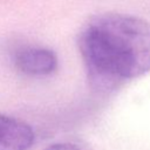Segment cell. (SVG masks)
I'll return each instance as SVG.
<instances>
[{
    "label": "cell",
    "mask_w": 150,
    "mask_h": 150,
    "mask_svg": "<svg viewBox=\"0 0 150 150\" xmlns=\"http://www.w3.org/2000/svg\"><path fill=\"white\" fill-rule=\"evenodd\" d=\"M33 143L34 131L28 124L0 114V150H29Z\"/></svg>",
    "instance_id": "3"
},
{
    "label": "cell",
    "mask_w": 150,
    "mask_h": 150,
    "mask_svg": "<svg viewBox=\"0 0 150 150\" xmlns=\"http://www.w3.org/2000/svg\"><path fill=\"white\" fill-rule=\"evenodd\" d=\"M77 45L88 80L96 90L115 89L150 71V22L141 18L96 15L81 30Z\"/></svg>",
    "instance_id": "1"
},
{
    "label": "cell",
    "mask_w": 150,
    "mask_h": 150,
    "mask_svg": "<svg viewBox=\"0 0 150 150\" xmlns=\"http://www.w3.org/2000/svg\"><path fill=\"white\" fill-rule=\"evenodd\" d=\"M16 68L28 75L42 76L52 74L57 67V57L50 49L27 47L16 52L14 57Z\"/></svg>",
    "instance_id": "2"
},
{
    "label": "cell",
    "mask_w": 150,
    "mask_h": 150,
    "mask_svg": "<svg viewBox=\"0 0 150 150\" xmlns=\"http://www.w3.org/2000/svg\"><path fill=\"white\" fill-rule=\"evenodd\" d=\"M46 150H81V149L70 143H56L48 146Z\"/></svg>",
    "instance_id": "4"
}]
</instances>
